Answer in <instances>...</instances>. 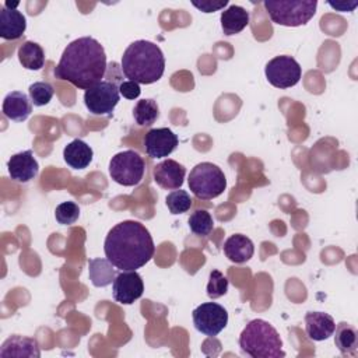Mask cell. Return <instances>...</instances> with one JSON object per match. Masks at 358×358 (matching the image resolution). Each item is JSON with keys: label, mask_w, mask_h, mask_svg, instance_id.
I'll list each match as a JSON object with an SVG mask.
<instances>
[{"label": "cell", "mask_w": 358, "mask_h": 358, "mask_svg": "<svg viewBox=\"0 0 358 358\" xmlns=\"http://www.w3.org/2000/svg\"><path fill=\"white\" fill-rule=\"evenodd\" d=\"M106 69L103 46L92 36H83L64 48L55 67V76L87 91L102 81Z\"/></svg>", "instance_id": "cell-1"}, {"label": "cell", "mask_w": 358, "mask_h": 358, "mask_svg": "<svg viewBox=\"0 0 358 358\" xmlns=\"http://www.w3.org/2000/svg\"><path fill=\"white\" fill-rule=\"evenodd\" d=\"M103 250L106 259L119 270H137L154 256L155 246L150 231L138 221L126 220L108 232Z\"/></svg>", "instance_id": "cell-2"}, {"label": "cell", "mask_w": 358, "mask_h": 358, "mask_svg": "<svg viewBox=\"0 0 358 358\" xmlns=\"http://www.w3.org/2000/svg\"><path fill=\"white\" fill-rule=\"evenodd\" d=\"M122 73L138 84L157 83L165 70V57L158 45L140 39L131 42L122 56Z\"/></svg>", "instance_id": "cell-3"}, {"label": "cell", "mask_w": 358, "mask_h": 358, "mask_svg": "<svg viewBox=\"0 0 358 358\" xmlns=\"http://www.w3.org/2000/svg\"><path fill=\"white\" fill-rule=\"evenodd\" d=\"M241 350L252 358L285 357L278 331L263 319L250 320L239 336Z\"/></svg>", "instance_id": "cell-4"}, {"label": "cell", "mask_w": 358, "mask_h": 358, "mask_svg": "<svg viewBox=\"0 0 358 358\" xmlns=\"http://www.w3.org/2000/svg\"><path fill=\"white\" fill-rule=\"evenodd\" d=\"M271 21L282 27H301L316 14V0H266L263 3Z\"/></svg>", "instance_id": "cell-5"}, {"label": "cell", "mask_w": 358, "mask_h": 358, "mask_svg": "<svg viewBox=\"0 0 358 358\" xmlns=\"http://www.w3.org/2000/svg\"><path fill=\"white\" fill-rule=\"evenodd\" d=\"M189 189L200 200H211L222 194L227 179L220 166L213 162H200L189 173Z\"/></svg>", "instance_id": "cell-6"}, {"label": "cell", "mask_w": 358, "mask_h": 358, "mask_svg": "<svg viewBox=\"0 0 358 358\" xmlns=\"http://www.w3.org/2000/svg\"><path fill=\"white\" fill-rule=\"evenodd\" d=\"M145 172V162L138 152L126 150L115 154L109 161L110 178L122 186H136Z\"/></svg>", "instance_id": "cell-7"}, {"label": "cell", "mask_w": 358, "mask_h": 358, "mask_svg": "<svg viewBox=\"0 0 358 358\" xmlns=\"http://www.w3.org/2000/svg\"><path fill=\"white\" fill-rule=\"evenodd\" d=\"M119 99V85H116L112 80H102L101 83L84 92L85 108L91 115L95 116L106 115L108 117H110Z\"/></svg>", "instance_id": "cell-8"}, {"label": "cell", "mask_w": 358, "mask_h": 358, "mask_svg": "<svg viewBox=\"0 0 358 358\" xmlns=\"http://www.w3.org/2000/svg\"><path fill=\"white\" fill-rule=\"evenodd\" d=\"M264 74L267 81L273 87L285 90L299 83L302 76V67L292 56L281 55L267 62L264 67Z\"/></svg>", "instance_id": "cell-9"}, {"label": "cell", "mask_w": 358, "mask_h": 358, "mask_svg": "<svg viewBox=\"0 0 358 358\" xmlns=\"http://www.w3.org/2000/svg\"><path fill=\"white\" fill-rule=\"evenodd\" d=\"M193 323L200 333L214 337L227 327L228 312L224 306L215 302H206L199 305L193 313Z\"/></svg>", "instance_id": "cell-10"}, {"label": "cell", "mask_w": 358, "mask_h": 358, "mask_svg": "<svg viewBox=\"0 0 358 358\" xmlns=\"http://www.w3.org/2000/svg\"><path fill=\"white\" fill-rule=\"evenodd\" d=\"M144 292L141 275L136 270H124L117 273L112 282V295L122 305H131Z\"/></svg>", "instance_id": "cell-11"}, {"label": "cell", "mask_w": 358, "mask_h": 358, "mask_svg": "<svg viewBox=\"0 0 358 358\" xmlns=\"http://www.w3.org/2000/svg\"><path fill=\"white\" fill-rule=\"evenodd\" d=\"M179 144L178 136L168 127L151 129L144 136V148L151 158H164L171 155Z\"/></svg>", "instance_id": "cell-12"}, {"label": "cell", "mask_w": 358, "mask_h": 358, "mask_svg": "<svg viewBox=\"0 0 358 358\" xmlns=\"http://www.w3.org/2000/svg\"><path fill=\"white\" fill-rule=\"evenodd\" d=\"M7 171L14 182L27 183L38 175L39 164L35 159L32 151L27 150L11 155L7 162Z\"/></svg>", "instance_id": "cell-13"}, {"label": "cell", "mask_w": 358, "mask_h": 358, "mask_svg": "<svg viewBox=\"0 0 358 358\" xmlns=\"http://www.w3.org/2000/svg\"><path fill=\"white\" fill-rule=\"evenodd\" d=\"M154 180L158 186L168 190L180 189L186 175V168L175 159H164L154 166Z\"/></svg>", "instance_id": "cell-14"}, {"label": "cell", "mask_w": 358, "mask_h": 358, "mask_svg": "<svg viewBox=\"0 0 358 358\" xmlns=\"http://www.w3.org/2000/svg\"><path fill=\"white\" fill-rule=\"evenodd\" d=\"M0 357H17V358H39L41 350L38 341L31 337L14 334L8 337L0 348Z\"/></svg>", "instance_id": "cell-15"}, {"label": "cell", "mask_w": 358, "mask_h": 358, "mask_svg": "<svg viewBox=\"0 0 358 358\" xmlns=\"http://www.w3.org/2000/svg\"><path fill=\"white\" fill-rule=\"evenodd\" d=\"M336 322L324 312H308L305 315V331L309 338L315 341L327 340L334 334Z\"/></svg>", "instance_id": "cell-16"}, {"label": "cell", "mask_w": 358, "mask_h": 358, "mask_svg": "<svg viewBox=\"0 0 358 358\" xmlns=\"http://www.w3.org/2000/svg\"><path fill=\"white\" fill-rule=\"evenodd\" d=\"M27 29V18L17 8L1 7L0 11V36L6 41H14L24 35Z\"/></svg>", "instance_id": "cell-17"}, {"label": "cell", "mask_w": 358, "mask_h": 358, "mask_svg": "<svg viewBox=\"0 0 358 358\" xmlns=\"http://www.w3.org/2000/svg\"><path fill=\"white\" fill-rule=\"evenodd\" d=\"M1 110L7 119L24 122L32 112V102L27 94L21 91H11L4 96Z\"/></svg>", "instance_id": "cell-18"}, {"label": "cell", "mask_w": 358, "mask_h": 358, "mask_svg": "<svg viewBox=\"0 0 358 358\" xmlns=\"http://www.w3.org/2000/svg\"><path fill=\"white\" fill-rule=\"evenodd\" d=\"M255 252L253 242L242 234L231 235L224 243V253L225 256L236 264H242L252 259Z\"/></svg>", "instance_id": "cell-19"}, {"label": "cell", "mask_w": 358, "mask_h": 358, "mask_svg": "<svg viewBox=\"0 0 358 358\" xmlns=\"http://www.w3.org/2000/svg\"><path fill=\"white\" fill-rule=\"evenodd\" d=\"M92 157H94L92 148L81 138L73 140L63 150V159L73 169L87 168L91 164Z\"/></svg>", "instance_id": "cell-20"}, {"label": "cell", "mask_w": 358, "mask_h": 358, "mask_svg": "<svg viewBox=\"0 0 358 358\" xmlns=\"http://www.w3.org/2000/svg\"><path fill=\"white\" fill-rule=\"evenodd\" d=\"M221 28L228 36L239 34L249 25V11L242 6L231 4L221 13Z\"/></svg>", "instance_id": "cell-21"}, {"label": "cell", "mask_w": 358, "mask_h": 358, "mask_svg": "<svg viewBox=\"0 0 358 358\" xmlns=\"http://www.w3.org/2000/svg\"><path fill=\"white\" fill-rule=\"evenodd\" d=\"M88 275L92 285L101 288L112 284L117 273L115 266L108 259L96 257L88 259Z\"/></svg>", "instance_id": "cell-22"}, {"label": "cell", "mask_w": 358, "mask_h": 358, "mask_svg": "<svg viewBox=\"0 0 358 358\" xmlns=\"http://www.w3.org/2000/svg\"><path fill=\"white\" fill-rule=\"evenodd\" d=\"M334 331H336L334 344L338 348V351L343 355L355 357L357 355V348H358V331H357V329L352 324L347 323V322H341L336 326Z\"/></svg>", "instance_id": "cell-23"}, {"label": "cell", "mask_w": 358, "mask_h": 358, "mask_svg": "<svg viewBox=\"0 0 358 358\" xmlns=\"http://www.w3.org/2000/svg\"><path fill=\"white\" fill-rule=\"evenodd\" d=\"M18 60L27 70H41L45 64V52L36 42L27 41L18 48Z\"/></svg>", "instance_id": "cell-24"}, {"label": "cell", "mask_w": 358, "mask_h": 358, "mask_svg": "<svg viewBox=\"0 0 358 358\" xmlns=\"http://www.w3.org/2000/svg\"><path fill=\"white\" fill-rule=\"evenodd\" d=\"M159 116V108L151 98L137 101L133 108V117L138 126H151Z\"/></svg>", "instance_id": "cell-25"}, {"label": "cell", "mask_w": 358, "mask_h": 358, "mask_svg": "<svg viewBox=\"0 0 358 358\" xmlns=\"http://www.w3.org/2000/svg\"><path fill=\"white\" fill-rule=\"evenodd\" d=\"M189 228L197 236H207L214 228V220L207 210H196L189 217Z\"/></svg>", "instance_id": "cell-26"}, {"label": "cell", "mask_w": 358, "mask_h": 358, "mask_svg": "<svg viewBox=\"0 0 358 358\" xmlns=\"http://www.w3.org/2000/svg\"><path fill=\"white\" fill-rule=\"evenodd\" d=\"M31 102L35 106H45L50 102L53 96V87L48 81H36L28 88Z\"/></svg>", "instance_id": "cell-27"}, {"label": "cell", "mask_w": 358, "mask_h": 358, "mask_svg": "<svg viewBox=\"0 0 358 358\" xmlns=\"http://www.w3.org/2000/svg\"><path fill=\"white\" fill-rule=\"evenodd\" d=\"M166 206L172 214H183L190 210L192 207V199L190 194L186 190H173L171 192L166 199Z\"/></svg>", "instance_id": "cell-28"}, {"label": "cell", "mask_w": 358, "mask_h": 358, "mask_svg": "<svg viewBox=\"0 0 358 358\" xmlns=\"http://www.w3.org/2000/svg\"><path fill=\"white\" fill-rule=\"evenodd\" d=\"M228 278L218 270H211L208 275V282H207V295L211 299H217L222 295L227 294L228 291Z\"/></svg>", "instance_id": "cell-29"}, {"label": "cell", "mask_w": 358, "mask_h": 358, "mask_svg": "<svg viewBox=\"0 0 358 358\" xmlns=\"http://www.w3.org/2000/svg\"><path fill=\"white\" fill-rule=\"evenodd\" d=\"M56 221L62 225H71L80 217V207L74 201H63L55 210Z\"/></svg>", "instance_id": "cell-30"}, {"label": "cell", "mask_w": 358, "mask_h": 358, "mask_svg": "<svg viewBox=\"0 0 358 358\" xmlns=\"http://www.w3.org/2000/svg\"><path fill=\"white\" fill-rule=\"evenodd\" d=\"M119 92L122 96H124L127 99H136L140 96L141 88H140L138 83L127 80V81H122L119 84Z\"/></svg>", "instance_id": "cell-31"}, {"label": "cell", "mask_w": 358, "mask_h": 358, "mask_svg": "<svg viewBox=\"0 0 358 358\" xmlns=\"http://www.w3.org/2000/svg\"><path fill=\"white\" fill-rule=\"evenodd\" d=\"M192 4L203 11V13H214V11H218L221 8H224L227 4H228V0H221V1H211V0H201V1H196V0H192Z\"/></svg>", "instance_id": "cell-32"}, {"label": "cell", "mask_w": 358, "mask_h": 358, "mask_svg": "<svg viewBox=\"0 0 358 358\" xmlns=\"http://www.w3.org/2000/svg\"><path fill=\"white\" fill-rule=\"evenodd\" d=\"M329 4H330L333 8L338 10V11H352V10L357 7L358 1H355V3L351 4V6H348V3H345V1H340V3H331V1H329Z\"/></svg>", "instance_id": "cell-33"}]
</instances>
